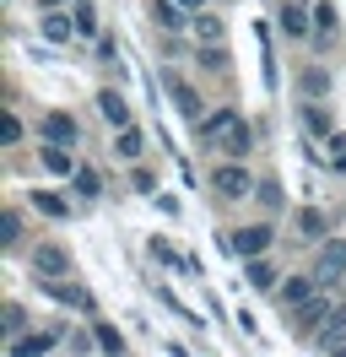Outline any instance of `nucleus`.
<instances>
[{"label":"nucleus","mask_w":346,"mask_h":357,"mask_svg":"<svg viewBox=\"0 0 346 357\" xmlns=\"http://www.w3.org/2000/svg\"><path fill=\"white\" fill-rule=\"evenodd\" d=\"M195 135H200L206 152H222V157H249V146H255V130L238 109H216L206 119H195Z\"/></svg>","instance_id":"obj_1"},{"label":"nucleus","mask_w":346,"mask_h":357,"mask_svg":"<svg viewBox=\"0 0 346 357\" xmlns=\"http://www.w3.org/2000/svg\"><path fill=\"white\" fill-rule=\"evenodd\" d=\"M211 190L222 201H249V195H255V178H249V168H243L238 157H227L222 168H211Z\"/></svg>","instance_id":"obj_2"},{"label":"nucleus","mask_w":346,"mask_h":357,"mask_svg":"<svg viewBox=\"0 0 346 357\" xmlns=\"http://www.w3.org/2000/svg\"><path fill=\"white\" fill-rule=\"evenodd\" d=\"M330 314H336V303H330L324 292H314V298H308L303 309H292L287 319H292V335H303V341H314V335H319L324 325H330Z\"/></svg>","instance_id":"obj_3"},{"label":"nucleus","mask_w":346,"mask_h":357,"mask_svg":"<svg viewBox=\"0 0 346 357\" xmlns=\"http://www.w3.org/2000/svg\"><path fill=\"white\" fill-rule=\"evenodd\" d=\"M271 244H276V227H271V222L233 227V233H227V249H233V255H243V260H255V255H271Z\"/></svg>","instance_id":"obj_4"},{"label":"nucleus","mask_w":346,"mask_h":357,"mask_svg":"<svg viewBox=\"0 0 346 357\" xmlns=\"http://www.w3.org/2000/svg\"><path fill=\"white\" fill-rule=\"evenodd\" d=\"M314 276H319V287H336V282H346V238H324V244H319Z\"/></svg>","instance_id":"obj_5"},{"label":"nucleus","mask_w":346,"mask_h":357,"mask_svg":"<svg viewBox=\"0 0 346 357\" xmlns=\"http://www.w3.org/2000/svg\"><path fill=\"white\" fill-rule=\"evenodd\" d=\"M314 292H324L314 271H308V276H281V282H276V303H281V314H292V309H303Z\"/></svg>","instance_id":"obj_6"},{"label":"nucleus","mask_w":346,"mask_h":357,"mask_svg":"<svg viewBox=\"0 0 346 357\" xmlns=\"http://www.w3.org/2000/svg\"><path fill=\"white\" fill-rule=\"evenodd\" d=\"M38 135L43 141H60V146H82V125H76V114H65V109H49L38 119Z\"/></svg>","instance_id":"obj_7"},{"label":"nucleus","mask_w":346,"mask_h":357,"mask_svg":"<svg viewBox=\"0 0 346 357\" xmlns=\"http://www.w3.org/2000/svg\"><path fill=\"white\" fill-rule=\"evenodd\" d=\"M163 92H168V103H173L179 114H184V119H206V114H200L206 103H200V92H195L190 82H184V76H173V70H163Z\"/></svg>","instance_id":"obj_8"},{"label":"nucleus","mask_w":346,"mask_h":357,"mask_svg":"<svg viewBox=\"0 0 346 357\" xmlns=\"http://www.w3.org/2000/svg\"><path fill=\"white\" fill-rule=\"evenodd\" d=\"M33 271H38V276H70L65 244H33Z\"/></svg>","instance_id":"obj_9"},{"label":"nucleus","mask_w":346,"mask_h":357,"mask_svg":"<svg viewBox=\"0 0 346 357\" xmlns=\"http://www.w3.org/2000/svg\"><path fill=\"white\" fill-rule=\"evenodd\" d=\"M43 292H49L54 303H70V309H92V292L76 287L70 276H43Z\"/></svg>","instance_id":"obj_10"},{"label":"nucleus","mask_w":346,"mask_h":357,"mask_svg":"<svg viewBox=\"0 0 346 357\" xmlns=\"http://www.w3.org/2000/svg\"><path fill=\"white\" fill-rule=\"evenodd\" d=\"M292 222H298V238H303V244H324V238H330V217H324L319 206H303Z\"/></svg>","instance_id":"obj_11"},{"label":"nucleus","mask_w":346,"mask_h":357,"mask_svg":"<svg viewBox=\"0 0 346 357\" xmlns=\"http://www.w3.org/2000/svg\"><path fill=\"white\" fill-rule=\"evenodd\" d=\"M60 347V331H33V335H17L11 341V357H43Z\"/></svg>","instance_id":"obj_12"},{"label":"nucleus","mask_w":346,"mask_h":357,"mask_svg":"<svg viewBox=\"0 0 346 357\" xmlns=\"http://www.w3.org/2000/svg\"><path fill=\"white\" fill-rule=\"evenodd\" d=\"M314 347H319V352H346V303H336L330 325L314 335Z\"/></svg>","instance_id":"obj_13"},{"label":"nucleus","mask_w":346,"mask_h":357,"mask_svg":"<svg viewBox=\"0 0 346 357\" xmlns=\"http://www.w3.org/2000/svg\"><path fill=\"white\" fill-rule=\"evenodd\" d=\"M38 162L49 168V174H60V178L76 174V157H70V146H60V141H43V146H38Z\"/></svg>","instance_id":"obj_14"},{"label":"nucleus","mask_w":346,"mask_h":357,"mask_svg":"<svg viewBox=\"0 0 346 357\" xmlns=\"http://www.w3.org/2000/svg\"><path fill=\"white\" fill-rule=\"evenodd\" d=\"M98 114H103V119L114 125V130H125V125H135V119H130V103H125V98H119L114 87H103V92H98Z\"/></svg>","instance_id":"obj_15"},{"label":"nucleus","mask_w":346,"mask_h":357,"mask_svg":"<svg viewBox=\"0 0 346 357\" xmlns=\"http://www.w3.org/2000/svg\"><path fill=\"white\" fill-rule=\"evenodd\" d=\"M151 17H157L163 33H184V27H190V11H184L179 0H151Z\"/></svg>","instance_id":"obj_16"},{"label":"nucleus","mask_w":346,"mask_h":357,"mask_svg":"<svg viewBox=\"0 0 346 357\" xmlns=\"http://www.w3.org/2000/svg\"><path fill=\"white\" fill-rule=\"evenodd\" d=\"M281 33L287 38H314V11H303V6H281Z\"/></svg>","instance_id":"obj_17"},{"label":"nucleus","mask_w":346,"mask_h":357,"mask_svg":"<svg viewBox=\"0 0 346 357\" xmlns=\"http://www.w3.org/2000/svg\"><path fill=\"white\" fill-rule=\"evenodd\" d=\"M38 33L49 38V44H70V38H76V17H65V11H43Z\"/></svg>","instance_id":"obj_18"},{"label":"nucleus","mask_w":346,"mask_h":357,"mask_svg":"<svg viewBox=\"0 0 346 357\" xmlns=\"http://www.w3.org/2000/svg\"><path fill=\"white\" fill-rule=\"evenodd\" d=\"M141 152H146V135L135 130V125L114 130V157H119V162H141Z\"/></svg>","instance_id":"obj_19"},{"label":"nucleus","mask_w":346,"mask_h":357,"mask_svg":"<svg viewBox=\"0 0 346 357\" xmlns=\"http://www.w3.org/2000/svg\"><path fill=\"white\" fill-rule=\"evenodd\" d=\"M314 44H319V49L336 44V6H330V0L314 6Z\"/></svg>","instance_id":"obj_20"},{"label":"nucleus","mask_w":346,"mask_h":357,"mask_svg":"<svg viewBox=\"0 0 346 357\" xmlns=\"http://www.w3.org/2000/svg\"><path fill=\"white\" fill-rule=\"evenodd\" d=\"M303 125H308L314 135H336V119H330V109H324L319 98H308V103H303Z\"/></svg>","instance_id":"obj_21"},{"label":"nucleus","mask_w":346,"mask_h":357,"mask_svg":"<svg viewBox=\"0 0 346 357\" xmlns=\"http://www.w3.org/2000/svg\"><path fill=\"white\" fill-rule=\"evenodd\" d=\"M33 211H43L49 222H65V217H70V201H60L54 190H33Z\"/></svg>","instance_id":"obj_22"},{"label":"nucleus","mask_w":346,"mask_h":357,"mask_svg":"<svg viewBox=\"0 0 346 357\" xmlns=\"http://www.w3.org/2000/svg\"><path fill=\"white\" fill-rule=\"evenodd\" d=\"M276 266H271V260H265V255H255V260H249V287L255 292H276Z\"/></svg>","instance_id":"obj_23"},{"label":"nucleus","mask_w":346,"mask_h":357,"mask_svg":"<svg viewBox=\"0 0 346 357\" xmlns=\"http://www.w3.org/2000/svg\"><path fill=\"white\" fill-rule=\"evenodd\" d=\"M70 184H76V195H86V201H98V195H103V178H98V168H86V162H76Z\"/></svg>","instance_id":"obj_24"},{"label":"nucleus","mask_w":346,"mask_h":357,"mask_svg":"<svg viewBox=\"0 0 346 357\" xmlns=\"http://www.w3.org/2000/svg\"><path fill=\"white\" fill-rule=\"evenodd\" d=\"M190 27H195V38H200V44H222V17H211V11H195Z\"/></svg>","instance_id":"obj_25"},{"label":"nucleus","mask_w":346,"mask_h":357,"mask_svg":"<svg viewBox=\"0 0 346 357\" xmlns=\"http://www.w3.org/2000/svg\"><path fill=\"white\" fill-rule=\"evenodd\" d=\"M200 66L216 70V76H227V70H233V54H227V44H200Z\"/></svg>","instance_id":"obj_26"},{"label":"nucleus","mask_w":346,"mask_h":357,"mask_svg":"<svg viewBox=\"0 0 346 357\" xmlns=\"http://www.w3.org/2000/svg\"><path fill=\"white\" fill-rule=\"evenodd\" d=\"M0 319H6V325H0V331H6V341L27 335V309H22V303H6V309H0Z\"/></svg>","instance_id":"obj_27"},{"label":"nucleus","mask_w":346,"mask_h":357,"mask_svg":"<svg viewBox=\"0 0 346 357\" xmlns=\"http://www.w3.org/2000/svg\"><path fill=\"white\" fill-rule=\"evenodd\" d=\"M298 87L308 92V98H324V92H330V70H324V66H308L298 76Z\"/></svg>","instance_id":"obj_28"},{"label":"nucleus","mask_w":346,"mask_h":357,"mask_svg":"<svg viewBox=\"0 0 346 357\" xmlns=\"http://www.w3.org/2000/svg\"><path fill=\"white\" fill-rule=\"evenodd\" d=\"M0 244H6V249L22 244V211H17V206H6V217H0Z\"/></svg>","instance_id":"obj_29"},{"label":"nucleus","mask_w":346,"mask_h":357,"mask_svg":"<svg viewBox=\"0 0 346 357\" xmlns=\"http://www.w3.org/2000/svg\"><path fill=\"white\" fill-rule=\"evenodd\" d=\"M92 335H98V352H125V331H114L108 319H98V325H92Z\"/></svg>","instance_id":"obj_30"},{"label":"nucleus","mask_w":346,"mask_h":357,"mask_svg":"<svg viewBox=\"0 0 346 357\" xmlns=\"http://www.w3.org/2000/svg\"><path fill=\"white\" fill-rule=\"evenodd\" d=\"M76 38H103V33H98V11H92L86 0H76Z\"/></svg>","instance_id":"obj_31"},{"label":"nucleus","mask_w":346,"mask_h":357,"mask_svg":"<svg viewBox=\"0 0 346 357\" xmlns=\"http://www.w3.org/2000/svg\"><path fill=\"white\" fill-rule=\"evenodd\" d=\"M255 201L265 206V211H276L287 195H281V184H276V178H260V184H255Z\"/></svg>","instance_id":"obj_32"},{"label":"nucleus","mask_w":346,"mask_h":357,"mask_svg":"<svg viewBox=\"0 0 346 357\" xmlns=\"http://www.w3.org/2000/svg\"><path fill=\"white\" fill-rule=\"evenodd\" d=\"M0 141H6V146H17V141H22V119H17V114L0 119Z\"/></svg>","instance_id":"obj_33"},{"label":"nucleus","mask_w":346,"mask_h":357,"mask_svg":"<svg viewBox=\"0 0 346 357\" xmlns=\"http://www.w3.org/2000/svg\"><path fill=\"white\" fill-rule=\"evenodd\" d=\"M151 260H163V266H173V260H179V255H173V244H168V238H151Z\"/></svg>","instance_id":"obj_34"},{"label":"nucleus","mask_w":346,"mask_h":357,"mask_svg":"<svg viewBox=\"0 0 346 357\" xmlns=\"http://www.w3.org/2000/svg\"><path fill=\"white\" fill-rule=\"evenodd\" d=\"M330 146H336V157H330V162H336V168L346 174V141H341V135H330Z\"/></svg>","instance_id":"obj_35"},{"label":"nucleus","mask_w":346,"mask_h":357,"mask_svg":"<svg viewBox=\"0 0 346 357\" xmlns=\"http://www.w3.org/2000/svg\"><path fill=\"white\" fill-rule=\"evenodd\" d=\"M179 6H184V11H190V17H195V11H200V0H179Z\"/></svg>","instance_id":"obj_36"}]
</instances>
